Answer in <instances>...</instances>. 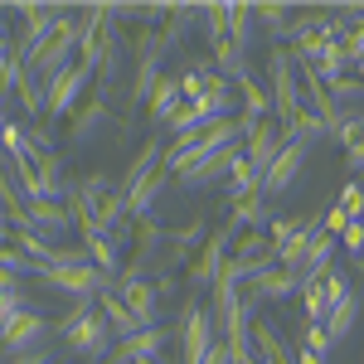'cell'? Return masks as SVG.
<instances>
[{"label": "cell", "mask_w": 364, "mask_h": 364, "mask_svg": "<svg viewBox=\"0 0 364 364\" xmlns=\"http://www.w3.org/2000/svg\"><path fill=\"white\" fill-rule=\"evenodd\" d=\"M97 311L107 316V326L117 331V340H132V336H136V321H132V311H127V301H122L117 291H102V296H97Z\"/></svg>", "instance_id": "4316f807"}, {"label": "cell", "mask_w": 364, "mask_h": 364, "mask_svg": "<svg viewBox=\"0 0 364 364\" xmlns=\"http://www.w3.org/2000/svg\"><path fill=\"white\" fill-rule=\"evenodd\" d=\"M78 44H83V25H78V20L68 15V20L58 25L54 39H49V44H44V49H39L34 58H25V63H29V73H34V78H39L44 87H49V83L58 78V73H68V68L78 63Z\"/></svg>", "instance_id": "277c9868"}, {"label": "cell", "mask_w": 364, "mask_h": 364, "mask_svg": "<svg viewBox=\"0 0 364 364\" xmlns=\"http://www.w3.org/2000/svg\"><path fill=\"white\" fill-rule=\"evenodd\" d=\"M301 345H306V350H316V355H331V345H336V340L326 336V326H311Z\"/></svg>", "instance_id": "f35d334b"}, {"label": "cell", "mask_w": 364, "mask_h": 364, "mask_svg": "<svg viewBox=\"0 0 364 364\" xmlns=\"http://www.w3.org/2000/svg\"><path fill=\"white\" fill-rule=\"evenodd\" d=\"M87 83H92V73H87L83 63H73L68 73H58L54 83L44 87V112H54V117H73V107H78V97L87 92Z\"/></svg>", "instance_id": "5bb4252c"}, {"label": "cell", "mask_w": 364, "mask_h": 364, "mask_svg": "<svg viewBox=\"0 0 364 364\" xmlns=\"http://www.w3.org/2000/svg\"><path fill=\"white\" fill-rule=\"evenodd\" d=\"M83 248H87V262H92L97 272H107V277H122V262H117L122 243H117V238L97 233V238H83Z\"/></svg>", "instance_id": "cb8c5ba5"}, {"label": "cell", "mask_w": 364, "mask_h": 364, "mask_svg": "<svg viewBox=\"0 0 364 364\" xmlns=\"http://www.w3.org/2000/svg\"><path fill=\"white\" fill-rule=\"evenodd\" d=\"M252 355H257V364H296V355L287 350V340L272 321H252Z\"/></svg>", "instance_id": "44dd1931"}, {"label": "cell", "mask_w": 364, "mask_h": 364, "mask_svg": "<svg viewBox=\"0 0 364 364\" xmlns=\"http://www.w3.org/2000/svg\"><path fill=\"white\" fill-rule=\"evenodd\" d=\"M170 180H175V175H170V170H161V175H151L141 190H132V195H127V219H151V204L170 190Z\"/></svg>", "instance_id": "603a6c76"}, {"label": "cell", "mask_w": 364, "mask_h": 364, "mask_svg": "<svg viewBox=\"0 0 364 364\" xmlns=\"http://www.w3.org/2000/svg\"><path fill=\"white\" fill-rule=\"evenodd\" d=\"M29 228L44 238V233H63V228H73V214H68V204H58V199H29Z\"/></svg>", "instance_id": "7402d4cb"}, {"label": "cell", "mask_w": 364, "mask_h": 364, "mask_svg": "<svg viewBox=\"0 0 364 364\" xmlns=\"http://www.w3.org/2000/svg\"><path fill=\"white\" fill-rule=\"evenodd\" d=\"M355 68H360V73H355V78H360V87H364V58H360V63H355Z\"/></svg>", "instance_id": "f6af8a7d"}, {"label": "cell", "mask_w": 364, "mask_h": 364, "mask_svg": "<svg viewBox=\"0 0 364 364\" xmlns=\"http://www.w3.org/2000/svg\"><path fill=\"white\" fill-rule=\"evenodd\" d=\"M15 15L25 20V29H20V54L25 58L39 54L58 34V25L68 20V10H58V5H15Z\"/></svg>", "instance_id": "9c48e42d"}, {"label": "cell", "mask_w": 364, "mask_h": 364, "mask_svg": "<svg viewBox=\"0 0 364 364\" xmlns=\"http://www.w3.org/2000/svg\"><path fill=\"white\" fill-rule=\"evenodd\" d=\"M262 199H267V195L238 199V204H233V214H228V219H238V224H243V233H248V228H267V204H262Z\"/></svg>", "instance_id": "1f68e13d"}, {"label": "cell", "mask_w": 364, "mask_h": 364, "mask_svg": "<svg viewBox=\"0 0 364 364\" xmlns=\"http://www.w3.org/2000/svg\"><path fill=\"white\" fill-rule=\"evenodd\" d=\"M10 54H15V44H10V34H5V25H0V73H5V63H10Z\"/></svg>", "instance_id": "b9f144b4"}, {"label": "cell", "mask_w": 364, "mask_h": 364, "mask_svg": "<svg viewBox=\"0 0 364 364\" xmlns=\"http://www.w3.org/2000/svg\"><path fill=\"white\" fill-rule=\"evenodd\" d=\"M10 364H49V355H44V350H29V355H15Z\"/></svg>", "instance_id": "7bdbcfd3"}, {"label": "cell", "mask_w": 364, "mask_h": 364, "mask_svg": "<svg viewBox=\"0 0 364 364\" xmlns=\"http://www.w3.org/2000/svg\"><path fill=\"white\" fill-rule=\"evenodd\" d=\"M199 364H233V355H228V345H224V340H214V345H209V355H204Z\"/></svg>", "instance_id": "60d3db41"}, {"label": "cell", "mask_w": 364, "mask_h": 364, "mask_svg": "<svg viewBox=\"0 0 364 364\" xmlns=\"http://www.w3.org/2000/svg\"><path fill=\"white\" fill-rule=\"evenodd\" d=\"M161 170H166V141L151 136V141L136 151V161L122 170V185H117V190H122V199L132 195V190H141V185H146L151 175H161Z\"/></svg>", "instance_id": "9a60e30c"}, {"label": "cell", "mask_w": 364, "mask_h": 364, "mask_svg": "<svg viewBox=\"0 0 364 364\" xmlns=\"http://www.w3.org/2000/svg\"><path fill=\"white\" fill-rule=\"evenodd\" d=\"M345 296H355V291H350L345 272H336V267H331L326 277H301V306H306L311 326H326V321H331V311H336Z\"/></svg>", "instance_id": "52a82bcc"}, {"label": "cell", "mask_w": 364, "mask_h": 364, "mask_svg": "<svg viewBox=\"0 0 364 364\" xmlns=\"http://www.w3.org/2000/svg\"><path fill=\"white\" fill-rule=\"evenodd\" d=\"M141 364H161V360H141Z\"/></svg>", "instance_id": "7dc6e473"}, {"label": "cell", "mask_w": 364, "mask_h": 364, "mask_svg": "<svg viewBox=\"0 0 364 364\" xmlns=\"http://www.w3.org/2000/svg\"><path fill=\"white\" fill-rule=\"evenodd\" d=\"M117 296L127 301V311H132V321H136V331H146V326H161V316H156V301H161V291H156V282H117Z\"/></svg>", "instance_id": "2e32d148"}, {"label": "cell", "mask_w": 364, "mask_h": 364, "mask_svg": "<svg viewBox=\"0 0 364 364\" xmlns=\"http://www.w3.org/2000/svg\"><path fill=\"white\" fill-rule=\"evenodd\" d=\"M0 326H5V321H0Z\"/></svg>", "instance_id": "c3c4849f"}, {"label": "cell", "mask_w": 364, "mask_h": 364, "mask_svg": "<svg viewBox=\"0 0 364 364\" xmlns=\"http://www.w3.org/2000/svg\"><path fill=\"white\" fill-rule=\"evenodd\" d=\"M83 25V44H78V63L87 73H97V83L112 87L117 68H122V29H117V10L112 5H87L78 15Z\"/></svg>", "instance_id": "6da1fadb"}, {"label": "cell", "mask_w": 364, "mask_h": 364, "mask_svg": "<svg viewBox=\"0 0 364 364\" xmlns=\"http://www.w3.org/2000/svg\"><path fill=\"white\" fill-rule=\"evenodd\" d=\"M316 224V214H291V219H267V238H272V243H291V238H296V233H301V228H311Z\"/></svg>", "instance_id": "d6a6232c"}, {"label": "cell", "mask_w": 364, "mask_h": 364, "mask_svg": "<svg viewBox=\"0 0 364 364\" xmlns=\"http://www.w3.org/2000/svg\"><path fill=\"white\" fill-rule=\"evenodd\" d=\"M267 73H272V117L282 122V132L291 136L296 122L306 117V97H301V68H296V54L291 49H272L267 58Z\"/></svg>", "instance_id": "3957f363"}, {"label": "cell", "mask_w": 364, "mask_h": 364, "mask_svg": "<svg viewBox=\"0 0 364 364\" xmlns=\"http://www.w3.org/2000/svg\"><path fill=\"white\" fill-rule=\"evenodd\" d=\"M345 248L364 252V219H350V228H345Z\"/></svg>", "instance_id": "ab89813d"}, {"label": "cell", "mask_w": 364, "mask_h": 364, "mask_svg": "<svg viewBox=\"0 0 364 364\" xmlns=\"http://www.w3.org/2000/svg\"><path fill=\"white\" fill-rule=\"evenodd\" d=\"M252 25H257V5H228V34L238 49L252 44Z\"/></svg>", "instance_id": "f1b7e54d"}, {"label": "cell", "mask_w": 364, "mask_h": 364, "mask_svg": "<svg viewBox=\"0 0 364 364\" xmlns=\"http://www.w3.org/2000/svg\"><path fill=\"white\" fill-rule=\"evenodd\" d=\"M340 209H345L350 219H364V185H355V180H350V185L340 190Z\"/></svg>", "instance_id": "8d00e7d4"}, {"label": "cell", "mask_w": 364, "mask_h": 364, "mask_svg": "<svg viewBox=\"0 0 364 364\" xmlns=\"http://www.w3.org/2000/svg\"><path fill=\"white\" fill-rule=\"evenodd\" d=\"M209 219H190L185 228H175V233H166V248H170V262H195V252L209 243Z\"/></svg>", "instance_id": "ffe728a7"}, {"label": "cell", "mask_w": 364, "mask_h": 364, "mask_svg": "<svg viewBox=\"0 0 364 364\" xmlns=\"http://www.w3.org/2000/svg\"><path fill=\"white\" fill-rule=\"evenodd\" d=\"M311 161V141L306 136H287L277 151V161L267 166V175H262V195H282V190H291L296 185V175L306 170Z\"/></svg>", "instance_id": "30bf717a"}, {"label": "cell", "mask_w": 364, "mask_h": 364, "mask_svg": "<svg viewBox=\"0 0 364 364\" xmlns=\"http://www.w3.org/2000/svg\"><path fill=\"white\" fill-rule=\"evenodd\" d=\"M39 277L58 287V291H68V296H78V301H97L102 291H112V277L107 272H97L92 262H73V267H44Z\"/></svg>", "instance_id": "ba28073f"}, {"label": "cell", "mask_w": 364, "mask_h": 364, "mask_svg": "<svg viewBox=\"0 0 364 364\" xmlns=\"http://www.w3.org/2000/svg\"><path fill=\"white\" fill-rule=\"evenodd\" d=\"M58 340H63V350L68 355H78V360H107L117 345V331L107 326V316L97 311V301H78V311L58 326Z\"/></svg>", "instance_id": "7a4b0ae2"}, {"label": "cell", "mask_w": 364, "mask_h": 364, "mask_svg": "<svg viewBox=\"0 0 364 364\" xmlns=\"http://www.w3.org/2000/svg\"><path fill=\"white\" fill-rule=\"evenodd\" d=\"M336 136L345 141V166H350V170H364V122H345Z\"/></svg>", "instance_id": "4dcf8cb0"}, {"label": "cell", "mask_w": 364, "mask_h": 364, "mask_svg": "<svg viewBox=\"0 0 364 364\" xmlns=\"http://www.w3.org/2000/svg\"><path fill=\"white\" fill-rule=\"evenodd\" d=\"M243 238V224L238 219H228V224H219L214 233H209V243L195 252V262H190V287H209L214 291V282H219V272H224L228 252H233V243Z\"/></svg>", "instance_id": "8992f818"}, {"label": "cell", "mask_w": 364, "mask_h": 364, "mask_svg": "<svg viewBox=\"0 0 364 364\" xmlns=\"http://www.w3.org/2000/svg\"><path fill=\"white\" fill-rule=\"evenodd\" d=\"M238 151H243V146H228V151H219V156H204V161H195V166H185L175 180L190 185V190L214 185V180H228V170H233V161H238Z\"/></svg>", "instance_id": "e0dca14e"}, {"label": "cell", "mask_w": 364, "mask_h": 364, "mask_svg": "<svg viewBox=\"0 0 364 364\" xmlns=\"http://www.w3.org/2000/svg\"><path fill=\"white\" fill-rule=\"evenodd\" d=\"M340 49H345V58H350V68L364 58V15L355 20V25H345L340 29Z\"/></svg>", "instance_id": "e575fe53"}, {"label": "cell", "mask_w": 364, "mask_h": 364, "mask_svg": "<svg viewBox=\"0 0 364 364\" xmlns=\"http://www.w3.org/2000/svg\"><path fill=\"white\" fill-rule=\"evenodd\" d=\"M243 291L262 306V301H282V296L301 291V277H296V272H287V267H267V272H262V277H252Z\"/></svg>", "instance_id": "d6986e66"}, {"label": "cell", "mask_w": 364, "mask_h": 364, "mask_svg": "<svg viewBox=\"0 0 364 364\" xmlns=\"http://www.w3.org/2000/svg\"><path fill=\"white\" fill-rule=\"evenodd\" d=\"M321 228H326V233H331V238H345V228H350V214H345V209H326V214H321Z\"/></svg>", "instance_id": "74e56055"}, {"label": "cell", "mask_w": 364, "mask_h": 364, "mask_svg": "<svg viewBox=\"0 0 364 364\" xmlns=\"http://www.w3.org/2000/svg\"><path fill=\"white\" fill-rule=\"evenodd\" d=\"M102 117H107V102L102 97H92V102H83V112L73 117V141H83L92 127H102Z\"/></svg>", "instance_id": "836d02e7"}, {"label": "cell", "mask_w": 364, "mask_h": 364, "mask_svg": "<svg viewBox=\"0 0 364 364\" xmlns=\"http://www.w3.org/2000/svg\"><path fill=\"white\" fill-rule=\"evenodd\" d=\"M44 336H49V321H44L39 311H29V306H20L5 326H0V345H5L10 355H29Z\"/></svg>", "instance_id": "4fadbf2b"}, {"label": "cell", "mask_w": 364, "mask_h": 364, "mask_svg": "<svg viewBox=\"0 0 364 364\" xmlns=\"http://www.w3.org/2000/svg\"><path fill=\"white\" fill-rule=\"evenodd\" d=\"M170 44L166 29H136V78H132V102H151V92L161 87V63H166Z\"/></svg>", "instance_id": "5b68a950"}, {"label": "cell", "mask_w": 364, "mask_h": 364, "mask_svg": "<svg viewBox=\"0 0 364 364\" xmlns=\"http://www.w3.org/2000/svg\"><path fill=\"white\" fill-rule=\"evenodd\" d=\"M180 102H185L180 78H161V87H156V92H151V102H146V107H151V122H161V127H166L170 117L180 112Z\"/></svg>", "instance_id": "d4e9b609"}, {"label": "cell", "mask_w": 364, "mask_h": 364, "mask_svg": "<svg viewBox=\"0 0 364 364\" xmlns=\"http://www.w3.org/2000/svg\"><path fill=\"white\" fill-rule=\"evenodd\" d=\"M282 141H287L282 122H277V117H262L257 127L243 132V161H248L257 175H267V166L277 161V151H282Z\"/></svg>", "instance_id": "7c38bea8"}, {"label": "cell", "mask_w": 364, "mask_h": 364, "mask_svg": "<svg viewBox=\"0 0 364 364\" xmlns=\"http://www.w3.org/2000/svg\"><path fill=\"white\" fill-rule=\"evenodd\" d=\"M257 20H262V25H272V34H287L291 10H287V5H257Z\"/></svg>", "instance_id": "d590c367"}, {"label": "cell", "mask_w": 364, "mask_h": 364, "mask_svg": "<svg viewBox=\"0 0 364 364\" xmlns=\"http://www.w3.org/2000/svg\"><path fill=\"white\" fill-rule=\"evenodd\" d=\"M180 350H185V364H199L204 355H209V345H214V316L199 306V301H190V306L180 311Z\"/></svg>", "instance_id": "8fae6325"}, {"label": "cell", "mask_w": 364, "mask_h": 364, "mask_svg": "<svg viewBox=\"0 0 364 364\" xmlns=\"http://www.w3.org/2000/svg\"><path fill=\"white\" fill-rule=\"evenodd\" d=\"M170 340H175V336H170L166 326H146V331H136L132 340H122V350H117V360H112V364H141V360H156V355L166 350Z\"/></svg>", "instance_id": "ac0fdd59"}, {"label": "cell", "mask_w": 364, "mask_h": 364, "mask_svg": "<svg viewBox=\"0 0 364 364\" xmlns=\"http://www.w3.org/2000/svg\"><path fill=\"white\" fill-rule=\"evenodd\" d=\"M296 364H326V360H321L316 350H306V345H301V350H296Z\"/></svg>", "instance_id": "ee69618b"}, {"label": "cell", "mask_w": 364, "mask_h": 364, "mask_svg": "<svg viewBox=\"0 0 364 364\" xmlns=\"http://www.w3.org/2000/svg\"><path fill=\"white\" fill-rule=\"evenodd\" d=\"M262 195V175L243 161V151H238V161H233V170H228V199L238 204V199H252Z\"/></svg>", "instance_id": "484cf974"}, {"label": "cell", "mask_w": 364, "mask_h": 364, "mask_svg": "<svg viewBox=\"0 0 364 364\" xmlns=\"http://www.w3.org/2000/svg\"><path fill=\"white\" fill-rule=\"evenodd\" d=\"M331 262H336V238L321 228V233L311 238V248H306V272H301V277H326Z\"/></svg>", "instance_id": "83f0119b"}, {"label": "cell", "mask_w": 364, "mask_h": 364, "mask_svg": "<svg viewBox=\"0 0 364 364\" xmlns=\"http://www.w3.org/2000/svg\"><path fill=\"white\" fill-rule=\"evenodd\" d=\"M5 127H10V122H5V117H0V141H5Z\"/></svg>", "instance_id": "bcb514c9"}, {"label": "cell", "mask_w": 364, "mask_h": 364, "mask_svg": "<svg viewBox=\"0 0 364 364\" xmlns=\"http://www.w3.org/2000/svg\"><path fill=\"white\" fill-rule=\"evenodd\" d=\"M355 321H360V301H355V296H345V301L331 311V321H326V336H331V340H345L350 331H355Z\"/></svg>", "instance_id": "f546056e"}]
</instances>
